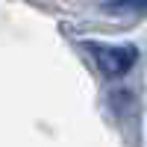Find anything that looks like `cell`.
I'll return each mask as SVG.
<instances>
[{
    "mask_svg": "<svg viewBox=\"0 0 147 147\" xmlns=\"http://www.w3.org/2000/svg\"><path fill=\"white\" fill-rule=\"evenodd\" d=\"M91 53L97 59V65L106 77H124L136 62V47H103L91 44Z\"/></svg>",
    "mask_w": 147,
    "mask_h": 147,
    "instance_id": "obj_1",
    "label": "cell"
}]
</instances>
